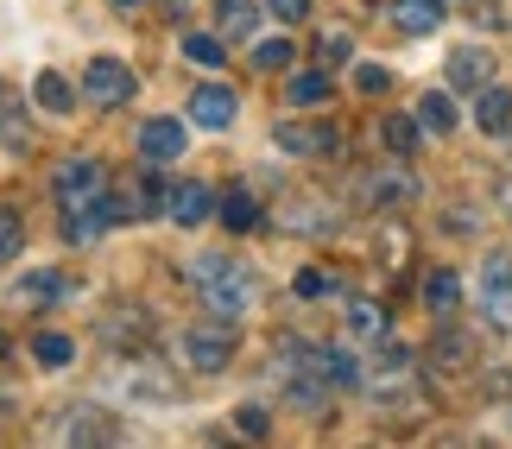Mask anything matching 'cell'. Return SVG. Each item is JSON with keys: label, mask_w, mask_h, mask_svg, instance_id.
<instances>
[{"label": "cell", "mask_w": 512, "mask_h": 449, "mask_svg": "<svg viewBox=\"0 0 512 449\" xmlns=\"http://www.w3.org/2000/svg\"><path fill=\"white\" fill-rule=\"evenodd\" d=\"M51 437L76 443V449H102V443H121V424H114L102 405H70L64 418H51Z\"/></svg>", "instance_id": "9"}, {"label": "cell", "mask_w": 512, "mask_h": 449, "mask_svg": "<svg viewBox=\"0 0 512 449\" xmlns=\"http://www.w3.org/2000/svg\"><path fill=\"white\" fill-rule=\"evenodd\" d=\"M215 209H222V197H215V190L203 184V178H184V184H171V209L165 216L177 222V228H203Z\"/></svg>", "instance_id": "13"}, {"label": "cell", "mask_w": 512, "mask_h": 449, "mask_svg": "<svg viewBox=\"0 0 512 449\" xmlns=\"http://www.w3.org/2000/svg\"><path fill=\"white\" fill-rule=\"evenodd\" d=\"M32 102H38V108H51V114H70V108H76V89H70V76L45 70V76L32 83Z\"/></svg>", "instance_id": "31"}, {"label": "cell", "mask_w": 512, "mask_h": 449, "mask_svg": "<svg viewBox=\"0 0 512 449\" xmlns=\"http://www.w3.org/2000/svg\"><path fill=\"white\" fill-rule=\"evenodd\" d=\"M266 7H272V13H279V19H285V26H298V19H310V0H266Z\"/></svg>", "instance_id": "42"}, {"label": "cell", "mask_w": 512, "mask_h": 449, "mask_svg": "<svg viewBox=\"0 0 512 449\" xmlns=\"http://www.w3.org/2000/svg\"><path fill=\"white\" fill-rule=\"evenodd\" d=\"M177 348H184V361L196 367V374H222V367L234 361V329L215 317V323H190L184 336H177Z\"/></svg>", "instance_id": "7"}, {"label": "cell", "mask_w": 512, "mask_h": 449, "mask_svg": "<svg viewBox=\"0 0 512 449\" xmlns=\"http://www.w3.org/2000/svg\"><path fill=\"white\" fill-rule=\"evenodd\" d=\"M285 102H298V108L329 102V70H304V76H291V83H285Z\"/></svg>", "instance_id": "34"}, {"label": "cell", "mask_w": 512, "mask_h": 449, "mask_svg": "<svg viewBox=\"0 0 512 449\" xmlns=\"http://www.w3.org/2000/svg\"><path fill=\"white\" fill-rule=\"evenodd\" d=\"M272 146L291 159H342V127L336 121H279Z\"/></svg>", "instance_id": "5"}, {"label": "cell", "mask_w": 512, "mask_h": 449, "mask_svg": "<svg viewBox=\"0 0 512 449\" xmlns=\"http://www.w3.org/2000/svg\"><path fill=\"white\" fill-rule=\"evenodd\" d=\"M102 386H108L114 399H127V405H171V399H177L171 367L152 355V348H114Z\"/></svg>", "instance_id": "2"}, {"label": "cell", "mask_w": 512, "mask_h": 449, "mask_svg": "<svg viewBox=\"0 0 512 449\" xmlns=\"http://www.w3.org/2000/svg\"><path fill=\"white\" fill-rule=\"evenodd\" d=\"M272 380H279V399L291 405V412H329V393L336 386L323 380V367H317V342H304V336H279V348H272Z\"/></svg>", "instance_id": "1"}, {"label": "cell", "mask_w": 512, "mask_h": 449, "mask_svg": "<svg viewBox=\"0 0 512 449\" xmlns=\"http://www.w3.org/2000/svg\"><path fill=\"white\" fill-rule=\"evenodd\" d=\"M342 317H348L354 336H367V342H380V336H386V304H373V298H348V304H342Z\"/></svg>", "instance_id": "29"}, {"label": "cell", "mask_w": 512, "mask_h": 449, "mask_svg": "<svg viewBox=\"0 0 512 449\" xmlns=\"http://www.w3.org/2000/svg\"><path fill=\"white\" fill-rule=\"evenodd\" d=\"M348 57H354V38H348V32H323V38H317V64H323V70L348 64Z\"/></svg>", "instance_id": "39"}, {"label": "cell", "mask_w": 512, "mask_h": 449, "mask_svg": "<svg viewBox=\"0 0 512 449\" xmlns=\"http://www.w3.org/2000/svg\"><path fill=\"white\" fill-rule=\"evenodd\" d=\"M354 89H361V95H386V89H392V76H386L380 64H361V70H354Z\"/></svg>", "instance_id": "41"}, {"label": "cell", "mask_w": 512, "mask_h": 449, "mask_svg": "<svg viewBox=\"0 0 512 449\" xmlns=\"http://www.w3.org/2000/svg\"><path fill=\"white\" fill-rule=\"evenodd\" d=\"M196 298H203V310H209V317L234 323L241 310H253V304H260V279H253V266H247V260H228V266L215 272L209 285H196Z\"/></svg>", "instance_id": "3"}, {"label": "cell", "mask_w": 512, "mask_h": 449, "mask_svg": "<svg viewBox=\"0 0 512 449\" xmlns=\"http://www.w3.org/2000/svg\"><path fill=\"white\" fill-rule=\"evenodd\" d=\"M234 431H241V437H253V443H260V437H272V412H266V405H260V399H247V405H241V412H234Z\"/></svg>", "instance_id": "37"}, {"label": "cell", "mask_w": 512, "mask_h": 449, "mask_svg": "<svg viewBox=\"0 0 512 449\" xmlns=\"http://www.w3.org/2000/svg\"><path fill=\"white\" fill-rule=\"evenodd\" d=\"M373 367H380V374H405V367H411V348L392 342V336H380V342H373Z\"/></svg>", "instance_id": "38"}, {"label": "cell", "mask_w": 512, "mask_h": 449, "mask_svg": "<svg viewBox=\"0 0 512 449\" xmlns=\"http://www.w3.org/2000/svg\"><path fill=\"white\" fill-rule=\"evenodd\" d=\"M475 127L481 133H506L512 127V89H500V83L475 89Z\"/></svg>", "instance_id": "23"}, {"label": "cell", "mask_w": 512, "mask_h": 449, "mask_svg": "<svg viewBox=\"0 0 512 449\" xmlns=\"http://www.w3.org/2000/svg\"><path fill=\"white\" fill-rule=\"evenodd\" d=\"M215 32L222 38H253L260 32V0H215Z\"/></svg>", "instance_id": "24"}, {"label": "cell", "mask_w": 512, "mask_h": 449, "mask_svg": "<svg viewBox=\"0 0 512 449\" xmlns=\"http://www.w3.org/2000/svg\"><path fill=\"white\" fill-rule=\"evenodd\" d=\"M32 361L45 367V374H57V367H70V361H76V342H70V336H57V329H38V336H32Z\"/></svg>", "instance_id": "30"}, {"label": "cell", "mask_w": 512, "mask_h": 449, "mask_svg": "<svg viewBox=\"0 0 512 449\" xmlns=\"http://www.w3.org/2000/svg\"><path fill=\"white\" fill-rule=\"evenodd\" d=\"M291 291H298V298H323V291H342V285L329 279V272H317V266H304L298 279H291Z\"/></svg>", "instance_id": "40"}, {"label": "cell", "mask_w": 512, "mask_h": 449, "mask_svg": "<svg viewBox=\"0 0 512 449\" xmlns=\"http://www.w3.org/2000/svg\"><path fill=\"white\" fill-rule=\"evenodd\" d=\"M234 114H241V95H234L228 83H203V89L190 95V121H196V127H209V133L234 127Z\"/></svg>", "instance_id": "15"}, {"label": "cell", "mask_w": 512, "mask_h": 449, "mask_svg": "<svg viewBox=\"0 0 512 449\" xmlns=\"http://www.w3.org/2000/svg\"><path fill=\"white\" fill-rule=\"evenodd\" d=\"M102 342L108 348H152V317L140 304H114V310H102Z\"/></svg>", "instance_id": "14"}, {"label": "cell", "mask_w": 512, "mask_h": 449, "mask_svg": "<svg viewBox=\"0 0 512 449\" xmlns=\"http://www.w3.org/2000/svg\"><path fill=\"white\" fill-rule=\"evenodd\" d=\"M487 83H494V51L481 45L449 51V89H487Z\"/></svg>", "instance_id": "19"}, {"label": "cell", "mask_w": 512, "mask_h": 449, "mask_svg": "<svg viewBox=\"0 0 512 449\" xmlns=\"http://www.w3.org/2000/svg\"><path fill=\"white\" fill-rule=\"evenodd\" d=\"M184 57H190V64H203V70H222L228 64V38L222 32H190L184 38Z\"/></svg>", "instance_id": "32"}, {"label": "cell", "mask_w": 512, "mask_h": 449, "mask_svg": "<svg viewBox=\"0 0 512 449\" xmlns=\"http://www.w3.org/2000/svg\"><path fill=\"white\" fill-rule=\"evenodd\" d=\"M348 197L361 209H405V203H418V178L405 171V159H392V165L361 171V178L348 184Z\"/></svg>", "instance_id": "4"}, {"label": "cell", "mask_w": 512, "mask_h": 449, "mask_svg": "<svg viewBox=\"0 0 512 449\" xmlns=\"http://www.w3.org/2000/svg\"><path fill=\"white\" fill-rule=\"evenodd\" d=\"M108 7H114V13H133V7H140V0H108Z\"/></svg>", "instance_id": "43"}, {"label": "cell", "mask_w": 512, "mask_h": 449, "mask_svg": "<svg viewBox=\"0 0 512 449\" xmlns=\"http://www.w3.org/2000/svg\"><path fill=\"white\" fill-rule=\"evenodd\" d=\"M133 89H140V76H133L121 57H89L83 64V95L95 108H127Z\"/></svg>", "instance_id": "8"}, {"label": "cell", "mask_w": 512, "mask_h": 449, "mask_svg": "<svg viewBox=\"0 0 512 449\" xmlns=\"http://www.w3.org/2000/svg\"><path fill=\"white\" fill-rule=\"evenodd\" d=\"M481 310L500 329H512V260H506V253H494V260L481 266Z\"/></svg>", "instance_id": "16"}, {"label": "cell", "mask_w": 512, "mask_h": 449, "mask_svg": "<svg viewBox=\"0 0 512 449\" xmlns=\"http://www.w3.org/2000/svg\"><path fill=\"white\" fill-rule=\"evenodd\" d=\"M418 121H424V133H456V102L443 89H430V95H418Z\"/></svg>", "instance_id": "33"}, {"label": "cell", "mask_w": 512, "mask_h": 449, "mask_svg": "<svg viewBox=\"0 0 512 449\" xmlns=\"http://www.w3.org/2000/svg\"><path fill=\"white\" fill-rule=\"evenodd\" d=\"M152 171H159V165H146L140 178H133V203H127L133 216H165V209H171V190L152 178Z\"/></svg>", "instance_id": "28"}, {"label": "cell", "mask_w": 512, "mask_h": 449, "mask_svg": "<svg viewBox=\"0 0 512 449\" xmlns=\"http://www.w3.org/2000/svg\"><path fill=\"white\" fill-rule=\"evenodd\" d=\"M13 298L26 304V310H51V304H70V298H76V285L64 279V272H19Z\"/></svg>", "instance_id": "17"}, {"label": "cell", "mask_w": 512, "mask_h": 449, "mask_svg": "<svg viewBox=\"0 0 512 449\" xmlns=\"http://www.w3.org/2000/svg\"><path fill=\"white\" fill-rule=\"evenodd\" d=\"M102 184H108V178H102V165H95V159H57V165H51V197L64 203V209L89 203Z\"/></svg>", "instance_id": "11"}, {"label": "cell", "mask_w": 512, "mask_h": 449, "mask_svg": "<svg viewBox=\"0 0 512 449\" xmlns=\"http://www.w3.org/2000/svg\"><path fill=\"white\" fill-rule=\"evenodd\" d=\"M0 146L7 152H32V121H26V95L13 83H0Z\"/></svg>", "instance_id": "18"}, {"label": "cell", "mask_w": 512, "mask_h": 449, "mask_svg": "<svg viewBox=\"0 0 512 449\" xmlns=\"http://www.w3.org/2000/svg\"><path fill=\"white\" fill-rule=\"evenodd\" d=\"M279 228L323 241V234L342 228V209H329V197H285V203H279Z\"/></svg>", "instance_id": "10"}, {"label": "cell", "mask_w": 512, "mask_h": 449, "mask_svg": "<svg viewBox=\"0 0 512 449\" xmlns=\"http://www.w3.org/2000/svg\"><path fill=\"white\" fill-rule=\"evenodd\" d=\"M456 304H462V279L449 266H437V272H424V310L430 317H456Z\"/></svg>", "instance_id": "26"}, {"label": "cell", "mask_w": 512, "mask_h": 449, "mask_svg": "<svg viewBox=\"0 0 512 449\" xmlns=\"http://www.w3.org/2000/svg\"><path fill=\"white\" fill-rule=\"evenodd\" d=\"M19 247H26V216H19L13 197H0V260H13Z\"/></svg>", "instance_id": "35"}, {"label": "cell", "mask_w": 512, "mask_h": 449, "mask_svg": "<svg viewBox=\"0 0 512 449\" xmlns=\"http://www.w3.org/2000/svg\"><path fill=\"white\" fill-rule=\"evenodd\" d=\"M291 57H298V45H291V38L279 32V38H260V45H253V70H291Z\"/></svg>", "instance_id": "36"}, {"label": "cell", "mask_w": 512, "mask_h": 449, "mask_svg": "<svg viewBox=\"0 0 512 449\" xmlns=\"http://www.w3.org/2000/svg\"><path fill=\"white\" fill-rule=\"evenodd\" d=\"M418 133H424L418 114H380V146L392 159H411V152H418Z\"/></svg>", "instance_id": "27"}, {"label": "cell", "mask_w": 512, "mask_h": 449, "mask_svg": "<svg viewBox=\"0 0 512 449\" xmlns=\"http://www.w3.org/2000/svg\"><path fill=\"white\" fill-rule=\"evenodd\" d=\"M475 361V336H468V329H437V336H430V367H443V374H462V367Z\"/></svg>", "instance_id": "20"}, {"label": "cell", "mask_w": 512, "mask_h": 449, "mask_svg": "<svg viewBox=\"0 0 512 449\" xmlns=\"http://www.w3.org/2000/svg\"><path fill=\"white\" fill-rule=\"evenodd\" d=\"M449 19L443 0H392V26H399L405 38H424V32H437Z\"/></svg>", "instance_id": "21"}, {"label": "cell", "mask_w": 512, "mask_h": 449, "mask_svg": "<svg viewBox=\"0 0 512 449\" xmlns=\"http://www.w3.org/2000/svg\"><path fill=\"white\" fill-rule=\"evenodd\" d=\"M215 216H222L234 234H253V228L266 222V209H260V197H253L247 184H234V190H222V209H215Z\"/></svg>", "instance_id": "22"}, {"label": "cell", "mask_w": 512, "mask_h": 449, "mask_svg": "<svg viewBox=\"0 0 512 449\" xmlns=\"http://www.w3.org/2000/svg\"><path fill=\"white\" fill-rule=\"evenodd\" d=\"M121 216H133V209L114 197V190H95L89 203H76V209H64V241L70 247H89V241H102V234L121 222Z\"/></svg>", "instance_id": "6"}, {"label": "cell", "mask_w": 512, "mask_h": 449, "mask_svg": "<svg viewBox=\"0 0 512 449\" xmlns=\"http://www.w3.org/2000/svg\"><path fill=\"white\" fill-rule=\"evenodd\" d=\"M184 146H190V133L177 114H152V121L140 127V159L146 165H177L184 159Z\"/></svg>", "instance_id": "12"}, {"label": "cell", "mask_w": 512, "mask_h": 449, "mask_svg": "<svg viewBox=\"0 0 512 449\" xmlns=\"http://www.w3.org/2000/svg\"><path fill=\"white\" fill-rule=\"evenodd\" d=\"M317 367H323V380L336 386V393H348V386H361V361H354L342 342H317Z\"/></svg>", "instance_id": "25"}, {"label": "cell", "mask_w": 512, "mask_h": 449, "mask_svg": "<svg viewBox=\"0 0 512 449\" xmlns=\"http://www.w3.org/2000/svg\"><path fill=\"white\" fill-rule=\"evenodd\" d=\"M13 355V342H7V329H0V361H7Z\"/></svg>", "instance_id": "44"}]
</instances>
